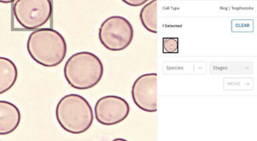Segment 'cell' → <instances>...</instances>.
I'll return each mask as SVG.
<instances>
[{
    "instance_id": "cell-1",
    "label": "cell",
    "mask_w": 257,
    "mask_h": 141,
    "mask_svg": "<svg viewBox=\"0 0 257 141\" xmlns=\"http://www.w3.org/2000/svg\"><path fill=\"white\" fill-rule=\"evenodd\" d=\"M27 50L36 63L52 68L64 61L67 53V44L60 32L52 28H41L30 34Z\"/></svg>"
},
{
    "instance_id": "cell-2",
    "label": "cell",
    "mask_w": 257,
    "mask_h": 141,
    "mask_svg": "<svg viewBox=\"0 0 257 141\" xmlns=\"http://www.w3.org/2000/svg\"><path fill=\"white\" fill-rule=\"evenodd\" d=\"M104 73V66L100 58L89 52L74 54L64 67V78L72 88L85 90L99 83Z\"/></svg>"
},
{
    "instance_id": "cell-3",
    "label": "cell",
    "mask_w": 257,
    "mask_h": 141,
    "mask_svg": "<svg viewBox=\"0 0 257 141\" xmlns=\"http://www.w3.org/2000/svg\"><path fill=\"white\" fill-rule=\"evenodd\" d=\"M56 118L62 129L68 133L79 134L91 127L94 114L86 98L79 94H70L58 102Z\"/></svg>"
},
{
    "instance_id": "cell-4",
    "label": "cell",
    "mask_w": 257,
    "mask_h": 141,
    "mask_svg": "<svg viewBox=\"0 0 257 141\" xmlns=\"http://www.w3.org/2000/svg\"><path fill=\"white\" fill-rule=\"evenodd\" d=\"M134 30L132 24L125 18L119 16H110L100 26L98 38L100 43L110 51H122L132 44Z\"/></svg>"
},
{
    "instance_id": "cell-5",
    "label": "cell",
    "mask_w": 257,
    "mask_h": 141,
    "mask_svg": "<svg viewBox=\"0 0 257 141\" xmlns=\"http://www.w3.org/2000/svg\"><path fill=\"white\" fill-rule=\"evenodd\" d=\"M53 13L51 0H16L14 18L24 29L34 30L50 21Z\"/></svg>"
},
{
    "instance_id": "cell-6",
    "label": "cell",
    "mask_w": 257,
    "mask_h": 141,
    "mask_svg": "<svg viewBox=\"0 0 257 141\" xmlns=\"http://www.w3.org/2000/svg\"><path fill=\"white\" fill-rule=\"evenodd\" d=\"M130 112L126 100L118 96H105L99 98L94 106V115L98 123L104 126L119 124Z\"/></svg>"
},
{
    "instance_id": "cell-7",
    "label": "cell",
    "mask_w": 257,
    "mask_h": 141,
    "mask_svg": "<svg viewBox=\"0 0 257 141\" xmlns=\"http://www.w3.org/2000/svg\"><path fill=\"white\" fill-rule=\"evenodd\" d=\"M158 74H143L137 78L132 88V99L140 109L146 112H156Z\"/></svg>"
},
{
    "instance_id": "cell-8",
    "label": "cell",
    "mask_w": 257,
    "mask_h": 141,
    "mask_svg": "<svg viewBox=\"0 0 257 141\" xmlns=\"http://www.w3.org/2000/svg\"><path fill=\"white\" fill-rule=\"evenodd\" d=\"M21 118V112L15 104L0 100V135H7L15 131Z\"/></svg>"
},
{
    "instance_id": "cell-9",
    "label": "cell",
    "mask_w": 257,
    "mask_h": 141,
    "mask_svg": "<svg viewBox=\"0 0 257 141\" xmlns=\"http://www.w3.org/2000/svg\"><path fill=\"white\" fill-rule=\"evenodd\" d=\"M18 68L9 58L0 57V95L9 91L16 83Z\"/></svg>"
},
{
    "instance_id": "cell-10",
    "label": "cell",
    "mask_w": 257,
    "mask_h": 141,
    "mask_svg": "<svg viewBox=\"0 0 257 141\" xmlns=\"http://www.w3.org/2000/svg\"><path fill=\"white\" fill-rule=\"evenodd\" d=\"M157 10H158V0L149 2L141 10L140 18L143 26L148 32L153 34L158 33L157 24Z\"/></svg>"
},
{
    "instance_id": "cell-11",
    "label": "cell",
    "mask_w": 257,
    "mask_h": 141,
    "mask_svg": "<svg viewBox=\"0 0 257 141\" xmlns=\"http://www.w3.org/2000/svg\"><path fill=\"white\" fill-rule=\"evenodd\" d=\"M178 38H163V53L178 54Z\"/></svg>"
},
{
    "instance_id": "cell-12",
    "label": "cell",
    "mask_w": 257,
    "mask_h": 141,
    "mask_svg": "<svg viewBox=\"0 0 257 141\" xmlns=\"http://www.w3.org/2000/svg\"><path fill=\"white\" fill-rule=\"evenodd\" d=\"M121 1L132 7H139V6L144 5L150 0H121Z\"/></svg>"
},
{
    "instance_id": "cell-13",
    "label": "cell",
    "mask_w": 257,
    "mask_h": 141,
    "mask_svg": "<svg viewBox=\"0 0 257 141\" xmlns=\"http://www.w3.org/2000/svg\"><path fill=\"white\" fill-rule=\"evenodd\" d=\"M16 0H0V3L2 4H11L12 2H15Z\"/></svg>"
}]
</instances>
